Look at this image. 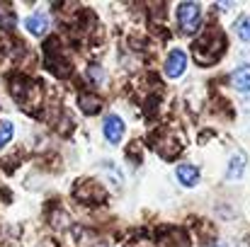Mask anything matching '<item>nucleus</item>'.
<instances>
[{
    "label": "nucleus",
    "instance_id": "3",
    "mask_svg": "<svg viewBox=\"0 0 250 247\" xmlns=\"http://www.w3.org/2000/svg\"><path fill=\"white\" fill-rule=\"evenodd\" d=\"M185 68H187V56H185V51H180V49L170 51V56H167V61H166L167 78H180V76L185 73Z\"/></svg>",
    "mask_w": 250,
    "mask_h": 247
},
{
    "label": "nucleus",
    "instance_id": "4",
    "mask_svg": "<svg viewBox=\"0 0 250 247\" xmlns=\"http://www.w3.org/2000/svg\"><path fill=\"white\" fill-rule=\"evenodd\" d=\"M24 27L29 29V34L34 37H44L49 32V17L46 15H29L24 19Z\"/></svg>",
    "mask_w": 250,
    "mask_h": 247
},
{
    "label": "nucleus",
    "instance_id": "1",
    "mask_svg": "<svg viewBox=\"0 0 250 247\" xmlns=\"http://www.w3.org/2000/svg\"><path fill=\"white\" fill-rule=\"evenodd\" d=\"M177 24L185 34H194L202 24V5L199 2H180L177 5Z\"/></svg>",
    "mask_w": 250,
    "mask_h": 247
},
{
    "label": "nucleus",
    "instance_id": "10",
    "mask_svg": "<svg viewBox=\"0 0 250 247\" xmlns=\"http://www.w3.org/2000/svg\"><path fill=\"white\" fill-rule=\"evenodd\" d=\"M81 107H83L85 114H92V112L100 109V102H97V99H95V102H87V95H85V97H81Z\"/></svg>",
    "mask_w": 250,
    "mask_h": 247
},
{
    "label": "nucleus",
    "instance_id": "9",
    "mask_svg": "<svg viewBox=\"0 0 250 247\" xmlns=\"http://www.w3.org/2000/svg\"><path fill=\"white\" fill-rule=\"evenodd\" d=\"M12 133H15V126H12L10 121H5V124H0V148L10 143V138H12Z\"/></svg>",
    "mask_w": 250,
    "mask_h": 247
},
{
    "label": "nucleus",
    "instance_id": "5",
    "mask_svg": "<svg viewBox=\"0 0 250 247\" xmlns=\"http://www.w3.org/2000/svg\"><path fill=\"white\" fill-rule=\"evenodd\" d=\"M175 174H177V179H180L185 187H194V184L199 182V170H197L194 165H177Z\"/></svg>",
    "mask_w": 250,
    "mask_h": 247
},
{
    "label": "nucleus",
    "instance_id": "2",
    "mask_svg": "<svg viewBox=\"0 0 250 247\" xmlns=\"http://www.w3.org/2000/svg\"><path fill=\"white\" fill-rule=\"evenodd\" d=\"M102 131H104V136H107L109 143H119L122 136H124V121H122L117 114H109V116H104V121H102Z\"/></svg>",
    "mask_w": 250,
    "mask_h": 247
},
{
    "label": "nucleus",
    "instance_id": "8",
    "mask_svg": "<svg viewBox=\"0 0 250 247\" xmlns=\"http://www.w3.org/2000/svg\"><path fill=\"white\" fill-rule=\"evenodd\" d=\"M236 34H238L243 41L250 44V17H241V19L236 22Z\"/></svg>",
    "mask_w": 250,
    "mask_h": 247
},
{
    "label": "nucleus",
    "instance_id": "7",
    "mask_svg": "<svg viewBox=\"0 0 250 247\" xmlns=\"http://www.w3.org/2000/svg\"><path fill=\"white\" fill-rule=\"evenodd\" d=\"M233 87L250 95V66H241V68L233 73Z\"/></svg>",
    "mask_w": 250,
    "mask_h": 247
},
{
    "label": "nucleus",
    "instance_id": "6",
    "mask_svg": "<svg viewBox=\"0 0 250 247\" xmlns=\"http://www.w3.org/2000/svg\"><path fill=\"white\" fill-rule=\"evenodd\" d=\"M246 165H248V158H246L243 153H236V155L231 158V163H229L226 177H229V179H241L243 172H246Z\"/></svg>",
    "mask_w": 250,
    "mask_h": 247
}]
</instances>
